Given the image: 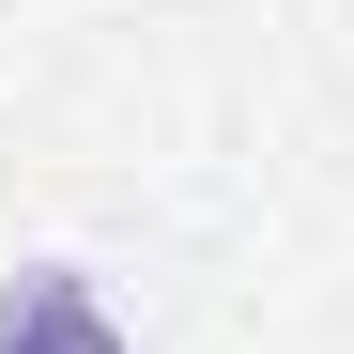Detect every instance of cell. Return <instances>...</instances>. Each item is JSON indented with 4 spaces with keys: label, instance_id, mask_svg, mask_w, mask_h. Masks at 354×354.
Listing matches in <instances>:
<instances>
[{
    "label": "cell",
    "instance_id": "6da1fadb",
    "mask_svg": "<svg viewBox=\"0 0 354 354\" xmlns=\"http://www.w3.org/2000/svg\"><path fill=\"white\" fill-rule=\"evenodd\" d=\"M0 339H31V354H124V324H108V292L77 262H31L16 292H0Z\"/></svg>",
    "mask_w": 354,
    "mask_h": 354
},
{
    "label": "cell",
    "instance_id": "7a4b0ae2",
    "mask_svg": "<svg viewBox=\"0 0 354 354\" xmlns=\"http://www.w3.org/2000/svg\"><path fill=\"white\" fill-rule=\"evenodd\" d=\"M0 354H31V339H0Z\"/></svg>",
    "mask_w": 354,
    "mask_h": 354
}]
</instances>
